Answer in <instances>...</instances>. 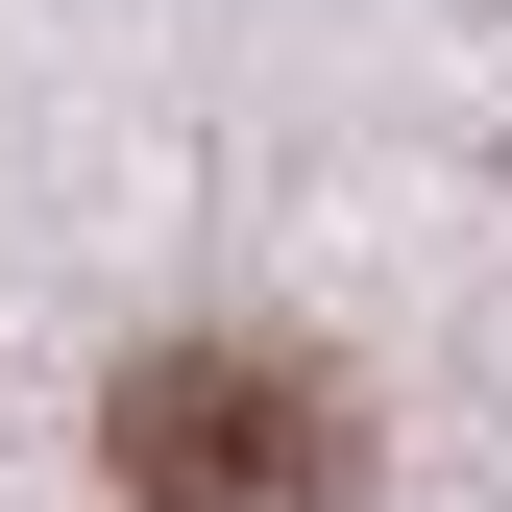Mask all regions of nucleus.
I'll return each mask as SVG.
<instances>
[{"label": "nucleus", "mask_w": 512, "mask_h": 512, "mask_svg": "<svg viewBox=\"0 0 512 512\" xmlns=\"http://www.w3.org/2000/svg\"><path fill=\"white\" fill-rule=\"evenodd\" d=\"M98 464H122V512H342V391L293 342H147Z\"/></svg>", "instance_id": "nucleus-1"}]
</instances>
